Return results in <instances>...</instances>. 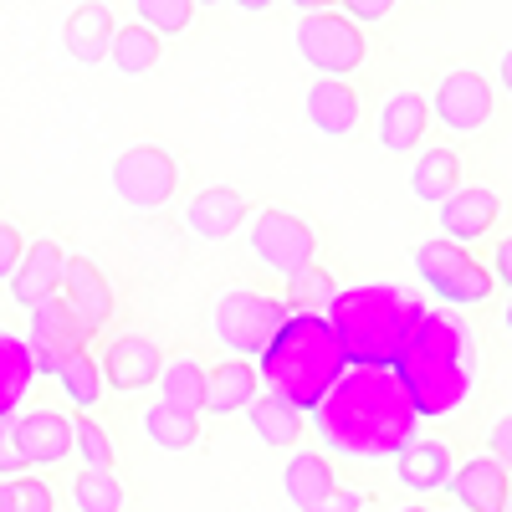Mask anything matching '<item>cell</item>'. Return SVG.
Here are the masks:
<instances>
[{
  "label": "cell",
  "instance_id": "obj_47",
  "mask_svg": "<svg viewBox=\"0 0 512 512\" xmlns=\"http://www.w3.org/2000/svg\"><path fill=\"white\" fill-rule=\"evenodd\" d=\"M400 512H431V507H420V502H410V507H400Z\"/></svg>",
  "mask_w": 512,
  "mask_h": 512
},
{
  "label": "cell",
  "instance_id": "obj_21",
  "mask_svg": "<svg viewBox=\"0 0 512 512\" xmlns=\"http://www.w3.org/2000/svg\"><path fill=\"white\" fill-rule=\"evenodd\" d=\"M256 395H262V369H256L251 359H241V354H231L226 364L205 369V405H200V415H236Z\"/></svg>",
  "mask_w": 512,
  "mask_h": 512
},
{
  "label": "cell",
  "instance_id": "obj_27",
  "mask_svg": "<svg viewBox=\"0 0 512 512\" xmlns=\"http://www.w3.org/2000/svg\"><path fill=\"white\" fill-rule=\"evenodd\" d=\"M246 415H251V431H256V441H262V446H292L297 431H303V410L287 405V400L272 395V390L256 395V400L246 405Z\"/></svg>",
  "mask_w": 512,
  "mask_h": 512
},
{
  "label": "cell",
  "instance_id": "obj_22",
  "mask_svg": "<svg viewBox=\"0 0 512 512\" xmlns=\"http://www.w3.org/2000/svg\"><path fill=\"white\" fill-rule=\"evenodd\" d=\"M185 226L200 236V241H226L246 226V195L231 190V185H210L200 190L190 205H185Z\"/></svg>",
  "mask_w": 512,
  "mask_h": 512
},
{
  "label": "cell",
  "instance_id": "obj_31",
  "mask_svg": "<svg viewBox=\"0 0 512 512\" xmlns=\"http://www.w3.org/2000/svg\"><path fill=\"white\" fill-rule=\"evenodd\" d=\"M159 400H169V405H180V410H195L200 415V405H205V364L200 359H164V369H159Z\"/></svg>",
  "mask_w": 512,
  "mask_h": 512
},
{
  "label": "cell",
  "instance_id": "obj_8",
  "mask_svg": "<svg viewBox=\"0 0 512 512\" xmlns=\"http://www.w3.org/2000/svg\"><path fill=\"white\" fill-rule=\"evenodd\" d=\"M246 246L267 272L292 277L318 256V231L303 216H292V210H256L246 226Z\"/></svg>",
  "mask_w": 512,
  "mask_h": 512
},
{
  "label": "cell",
  "instance_id": "obj_16",
  "mask_svg": "<svg viewBox=\"0 0 512 512\" xmlns=\"http://www.w3.org/2000/svg\"><path fill=\"white\" fill-rule=\"evenodd\" d=\"M497 216H502L497 190H487V185H456V190L441 200V236L472 246V241H482V236L497 226Z\"/></svg>",
  "mask_w": 512,
  "mask_h": 512
},
{
  "label": "cell",
  "instance_id": "obj_41",
  "mask_svg": "<svg viewBox=\"0 0 512 512\" xmlns=\"http://www.w3.org/2000/svg\"><path fill=\"white\" fill-rule=\"evenodd\" d=\"M492 277L512 292V236H507V241H497V251H492Z\"/></svg>",
  "mask_w": 512,
  "mask_h": 512
},
{
  "label": "cell",
  "instance_id": "obj_13",
  "mask_svg": "<svg viewBox=\"0 0 512 512\" xmlns=\"http://www.w3.org/2000/svg\"><path fill=\"white\" fill-rule=\"evenodd\" d=\"M62 303L72 308L82 333H103V323L113 318V287H108L103 267H93L88 256H67V267H62Z\"/></svg>",
  "mask_w": 512,
  "mask_h": 512
},
{
  "label": "cell",
  "instance_id": "obj_30",
  "mask_svg": "<svg viewBox=\"0 0 512 512\" xmlns=\"http://www.w3.org/2000/svg\"><path fill=\"white\" fill-rule=\"evenodd\" d=\"M52 379L62 384V395H67L77 410H93V405L103 400V369L93 364L88 349H67V354L57 359V374H52Z\"/></svg>",
  "mask_w": 512,
  "mask_h": 512
},
{
  "label": "cell",
  "instance_id": "obj_5",
  "mask_svg": "<svg viewBox=\"0 0 512 512\" xmlns=\"http://www.w3.org/2000/svg\"><path fill=\"white\" fill-rule=\"evenodd\" d=\"M415 272H420L425 287H431L436 303H446V308H477L497 287L492 267H482L461 241H446V236L415 246Z\"/></svg>",
  "mask_w": 512,
  "mask_h": 512
},
{
  "label": "cell",
  "instance_id": "obj_10",
  "mask_svg": "<svg viewBox=\"0 0 512 512\" xmlns=\"http://www.w3.org/2000/svg\"><path fill=\"white\" fill-rule=\"evenodd\" d=\"M282 492L297 512H359L364 507V492L338 487L328 456H318V451H297L282 466Z\"/></svg>",
  "mask_w": 512,
  "mask_h": 512
},
{
  "label": "cell",
  "instance_id": "obj_7",
  "mask_svg": "<svg viewBox=\"0 0 512 512\" xmlns=\"http://www.w3.org/2000/svg\"><path fill=\"white\" fill-rule=\"evenodd\" d=\"M297 57H303L318 77H349L364 67V26L349 11H297L292 26Z\"/></svg>",
  "mask_w": 512,
  "mask_h": 512
},
{
  "label": "cell",
  "instance_id": "obj_38",
  "mask_svg": "<svg viewBox=\"0 0 512 512\" xmlns=\"http://www.w3.org/2000/svg\"><path fill=\"white\" fill-rule=\"evenodd\" d=\"M487 456H497L507 472H512V410L492 420V431H487Z\"/></svg>",
  "mask_w": 512,
  "mask_h": 512
},
{
  "label": "cell",
  "instance_id": "obj_49",
  "mask_svg": "<svg viewBox=\"0 0 512 512\" xmlns=\"http://www.w3.org/2000/svg\"><path fill=\"white\" fill-rule=\"evenodd\" d=\"M507 512H512V492H507Z\"/></svg>",
  "mask_w": 512,
  "mask_h": 512
},
{
  "label": "cell",
  "instance_id": "obj_18",
  "mask_svg": "<svg viewBox=\"0 0 512 512\" xmlns=\"http://www.w3.org/2000/svg\"><path fill=\"white\" fill-rule=\"evenodd\" d=\"M11 431L26 466H62L72 456V415L62 410H26L21 420H11Z\"/></svg>",
  "mask_w": 512,
  "mask_h": 512
},
{
  "label": "cell",
  "instance_id": "obj_2",
  "mask_svg": "<svg viewBox=\"0 0 512 512\" xmlns=\"http://www.w3.org/2000/svg\"><path fill=\"white\" fill-rule=\"evenodd\" d=\"M395 374L420 420H441L461 410L466 395H472V374H477V344L466 333L461 313L425 308V318L405 338V349L395 354Z\"/></svg>",
  "mask_w": 512,
  "mask_h": 512
},
{
  "label": "cell",
  "instance_id": "obj_14",
  "mask_svg": "<svg viewBox=\"0 0 512 512\" xmlns=\"http://www.w3.org/2000/svg\"><path fill=\"white\" fill-rule=\"evenodd\" d=\"M446 492L461 502V512H507V492H512V472L497 456H466Z\"/></svg>",
  "mask_w": 512,
  "mask_h": 512
},
{
  "label": "cell",
  "instance_id": "obj_20",
  "mask_svg": "<svg viewBox=\"0 0 512 512\" xmlns=\"http://www.w3.org/2000/svg\"><path fill=\"white\" fill-rule=\"evenodd\" d=\"M303 113H308V128H318L323 139H349L359 128V93L344 77H318L308 88Z\"/></svg>",
  "mask_w": 512,
  "mask_h": 512
},
{
  "label": "cell",
  "instance_id": "obj_29",
  "mask_svg": "<svg viewBox=\"0 0 512 512\" xmlns=\"http://www.w3.org/2000/svg\"><path fill=\"white\" fill-rule=\"evenodd\" d=\"M456 185H461V159L451 149H425L410 169V195L425 205H441Z\"/></svg>",
  "mask_w": 512,
  "mask_h": 512
},
{
  "label": "cell",
  "instance_id": "obj_1",
  "mask_svg": "<svg viewBox=\"0 0 512 512\" xmlns=\"http://www.w3.org/2000/svg\"><path fill=\"white\" fill-rule=\"evenodd\" d=\"M308 420L323 451L344 461H395L420 436V415L395 364H344V374L318 395Z\"/></svg>",
  "mask_w": 512,
  "mask_h": 512
},
{
  "label": "cell",
  "instance_id": "obj_23",
  "mask_svg": "<svg viewBox=\"0 0 512 512\" xmlns=\"http://www.w3.org/2000/svg\"><path fill=\"white\" fill-rule=\"evenodd\" d=\"M451 446L446 441H431V436H415L400 456H395V477L405 492H441L451 482Z\"/></svg>",
  "mask_w": 512,
  "mask_h": 512
},
{
  "label": "cell",
  "instance_id": "obj_17",
  "mask_svg": "<svg viewBox=\"0 0 512 512\" xmlns=\"http://www.w3.org/2000/svg\"><path fill=\"white\" fill-rule=\"evenodd\" d=\"M62 267H67V251L57 241H31L21 251V262L11 272V297H16V308H36V303H47V297L62 292Z\"/></svg>",
  "mask_w": 512,
  "mask_h": 512
},
{
  "label": "cell",
  "instance_id": "obj_19",
  "mask_svg": "<svg viewBox=\"0 0 512 512\" xmlns=\"http://www.w3.org/2000/svg\"><path fill=\"white\" fill-rule=\"evenodd\" d=\"M113 31H118V21H113V11L103 6V0H82V6L62 21V47H67L72 62L98 67V62H108Z\"/></svg>",
  "mask_w": 512,
  "mask_h": 512
},
{
  "label": "cell",
  "instance_id": "obj_33",
  "mask_svg": "<svg viewBox=\"0 0 512 512\" xmlns=\"http://www.w3.org/2000/svg\"><path fill=\"white\" fill-rule=\"evenodd\" d=\"M128 492L113 472H103V466H82L77 482H72V507L77 512H123Z\"/></svg>",
  "mask_w": 512,
  "mask_h": 512
},
{
  "label": "cell",
  "instance_id": "obj_36",
  "mask_svg": "<svg viewBox=\"0 0 512 512\" xmlns=\"http://www.w3.org/2000/svg\"><path fill=\"white\" fill-rule=\"evenodd\" d=\"M11 512H57V497L41 477H11Z\"/></svg>",
  "mask_w": 512,
  "mask_h": 512
},
{
  "label": "cell",
  "instance_id": "obj_40",
  "mask_svg": "<svg viewBox=\"0 0 512 512\" xmlns=\"http://www.w3.org/2000/svg\"><path fill=\"white\" fill-rule=\"evenodd\" d=\"M338 6H344V11L364 26V21H384V16H390L395 0H338Z\"/></svg>",
  "mask_w": 512,
  "mask_h": 512
},
{
  "label": "cell",
  "instance_id": "obj_9",
  "mask_svg": "<svg viewBox=\"0 0 512 512\" xmlns=\"http://www.w3.org/2000/svg\"><path fill=\"white\" fill-rule=\"evenodd\" d=\"M180 185V164L159 144H134L113 159V190L134 210H159Z\"/></svg>",
  "mask_w": 512,
  "mask_h": 512
},
{
  "label": "cell",
  "instance_id": "obj_37",
  "mask_svg": "<svg viewBox=\"0 0 512 512\" xmlns=\"http://www.w3.org/2000/svg\"><path fill=\"white\" fill-rule=\"evenodd\" d=\"M31 466L16 446V431H11V420H0V477H26Z\"/></svg>",
  "mask_w": 512,
  "mask_h": 512
},
{
  "label": "cell",
  "instance_id": "obj_3",
  "mask_svg": "<svg viewBox=\"0 0 512 512\" xmlns=\"http://www.w3.org/2000/svg\"><path fill=\"white\" fill-rule=\"evenodd\" d=\"M323 318L338 333L349 364H395L405 338L425 318V303L395 282H359V287H338Z\"/></svg>",
  "mask_w": 512,
  "mask_h": 512
},
{
  "label": "cell",
  "instance_id": "obj_39",
  "mask_svg": "<svg viewBox=\"0 0 512 512\" xmlns=\"http://www.w3.org/2000/svg\"><path fill=\"white\" fill-rule=\"evenodd\" d=\"M16 262H21V231L11 221H0V282H11Z\"/></svg>",
  "mask_w": 512,
  "mask_h": 512
},
{
  "label": "cell",
  "instance_id": "obj_34",
  "mask_svg": "<svg viewBox=\"0 0 512 512\" xmlns=\"http://www.w3.org/2000/svg\"><path fill=\"white\" fill-rule=\"evenodd\" d=\"M139 21L159 36H185L195 26V0H134Z\"/></svg>",
  "mask_w": 512,
  "mask_h": 512
},
{
  "label": "cell",
  "instance_id": "obj_32",
  "mask_svg": "<svg viewBox=\"0 0 512 512\" xmlns=\"http://www.w3.org/2000/svg\"><path fill=\"white\" fill-rule=\"evenodd\" d=\"M333 297H338L333 272L318 267V262H308L303 272H292V277H287V297H282V303H287L292 313H328Z\"/></svg>",
  "mask_w": 512,
  "mask_h": 512
},
{
  "label": "cell",
  "instance_id": "obj_35",
  "mask_svg": "<svg viewBox=\"0 0 512 512\" xmlns=\"http://www.w3.org/2000/svg\"><path fill=\"white\" fill-rule=\"evenodd\" d=\"M72 451L82 456V466H103V472H113V441H108V431L93 415L72 420Z\"/></svg>",
  "mask_w": 512,
  "mask_h": 512
},
{
  "label": "cell",
  "instance_id": "obj_24",
  "mask_svg": "<svg viewBox=\"0 0 512 512\" xmlns=\"http://www.w3.org/2000/svg\"><path fill=\"white\" fill-rule=\"evenodd\" d=\"M425 128H431V98L425 93H395L379 108V144L390 154H410L425 139Z\"/></svg>",
  "mask_w": 512,
  "mask_h": 512
},
{
  "label": "cell",
  "instance_id": "obj_43",
  "mask_svg": "<svg viewBox=\"0 0 512 512\" xmlns=\"http://www.w3.org/2000/svg\"><path fill=\"white\" fill-rule=\"evenodd\" d=\"M497 77H502V88L512 93V47L502 52V62H497Z\"/></svg>",
  "mask_w": 512,
  "mask_h": 512
},
{
  "label": "cell",
  "instance_id": "obj_42",
  "mask_svg": "<svg viewBox=\"0 0 512 512\" xmlns=\"http://www.w3.org/2000/svg\"><path fill=\"white\" fill-rule=\"evenodd\" d=\"M231 6H236V11H246V16H262V11H272V6H277V0H231Z\"/></svg>",
  "mask_w": 512,
  "mask_h": 512
},
{
  "label": "cell",
  "instance_id": "obj_46",
  "mask_svg": "<svg viewBox=\"0 0 512 512\" xmlns=\"http://www.w3.org/2000/svg\"><path fill=\"white\" fill-rule=\"evenodd\" d=\"M502 328L512 333V297H507V308H502Z\"/></svg>",
  "mask_w": 512,
  "mask_h": 512
},
{
  "label": "cell",
  "instance_id": "obj_4",
  "mask_svg": "<svg viewBox=\"0 0 512 512\" xmlns=\"http://www.w3.org/2000/svg\"><path fill=\"white\" fill-rule=\"evenodd\" d=\"M344 344L328 328L323 313H287V323L272 333V344L256 354V369H262V384L272 395H282L297 410H313L318 395L344 374Z\"/></svg>",
  "mask_w": 512,
  "mask_h": 512
},
{
  "label": "cell",
  "instance_id": "obj_26",
  "mask_svg": "<svg viewBox=\"0 0 512 512\" xmlns=\"http://www.w3.org/2000/svg\"><path fill=\"white\" fill-rule=\"evenodd\" d=\"M159 57H164V36H159V31H149L144 21H128V26H118V31H113L108 62H113L123 77H144V72H154V67H159Z\"/></svg>",
  "mask_w": 512,
  "mask_h": 512
},
{
  "label": "cell",
  "instance_id": "obj_44",
  "mask_svg": "<svg viewBox=\"0 0 512 512\" xmlns=\"http://www.w3.org/2000/svg\"><path fill=\"white\" fill-rule=\"evenodd\" d=\"M292 6H297V11H333L338 0H292Z\"/></svg>",
  "mask_w": 512,
  "mask_h": 512
},
{
  "label": "cell",
  "instance_id": "obj_48",
  "mask_svg": "<svg viewBox=\"0 0 512 512\" xmlns=\"http://www.w3.org/2000/svg\"><path fill=\"white\" fill-rule=\"evenodd\" d=\"M195 6H221V0H195Z\"/></svg>",
  "mask_w": 512,
  "mask_h": 512
},
{
  "label": "cell",
  "instance_id": "obj_12",
  "mask_svg": "<svg viewBox=\"0 0 512 512\" xmlns=\"http://www.w3.org/2000/svg\"><path fill=\"white\" fill-rule=\"evenodd\" d=\"M26 313H31V328H26L31 369H36V379H52L57 374V359L67 349H82V338H88V333H82V323L62 303V292L47 297V303H36V308H26Z\"/></svg>",
  "mask_w": 512,
  "mask_h": 512
},
{
  "label": "cell",
  "instance_id": "obj_11",
  "mask_svg": "<svg viewBox=\"0 0 512 512\" xmlns=\"http://www.w3.org/2000/svg\"><path fill=\"white\" fill-rule=\"evenodd\" d=\"M492 108H497V103H492V82H487L482 72H472V67L446 72L441 88H436V98H431L436 123H446L451 134H477V128H487Z\"/></svg>",
  "mask_w": 512,
  "mask_h": 512
},
{
  "label": "cell",
  "instance_id": "obj_45",
  "mask_svg": "<svg viewBox=\"0 0 512 512\" xmlns=\"http://www.w3.org/2000/svg\"><path fill=\"white\" fill-rule=\"evenodd\" d=\"M0 512H11V477H0Z\"/></svg>",
  "mask_w": 512,
  "mask_h": 512
},
{
  "label": "cell",
  "instance_id": "obj_25",
  "mask_svg": "<svg viewBox=\"0 0 512 512\" xmlns=\"http://www.w3.org/2000/svg\"><path fill=\"white\" fill-rule=\"evenodd\" d=\"M31 384H36V369H31L26 338L0 328V420H11L21 410V400L31 395Z\"/></svg>",
  "mask_w": 512,
  "mask_h": 512
},
{
  "label": "cell",
  "instance_id": "obj_15",
  "mask_svg": "<svg viewBox=\"0 0 512 512\" xmlns=\"http://www.w3.org/2000/svg\"><path fill=\"white\" fill-rule=\"evenodd\" d=\"M159 369H164V354H159V344H149L144 333L113 338L108 354H103V384H108V390H118V395L149 390V384L159 379Z\"/></svg>",
  "mask_w": 512,
  "mask_h": 512
},
{
  "label": "cell",
  "instance_id": "obj_6",
  "mask_svg": "<svg viewBox=\"0 0 512 512\" xmlns=\"http://www.w3.org/2000/svg\"><path fill=\"white\" fill-rule=\"evenodd\" d=\"M287 303L282 297H267V292H256V287H226L216 303H210V328H216V338L241 354V359H256L267 344H272V333L287 323Z\"/></svg>",
  "mask_w": 512,
  "mask_h": 512
},
{
  "label": "cell",
  "instance_id": "obj_28",
  "mask_svg": "<svg viewBox=\"0 0 512 512\" xmlns=\"http://www.w3.org/2000/svg\"><path fill=\"white\" fill-rule=\"evenodd\" d=\"M144 436H149L159 451H190V446H200V415L159 400V405L144 410Z\"/></svg>",
  "mask_w": 512,
  "mask_h": 512
}]
</instances>
